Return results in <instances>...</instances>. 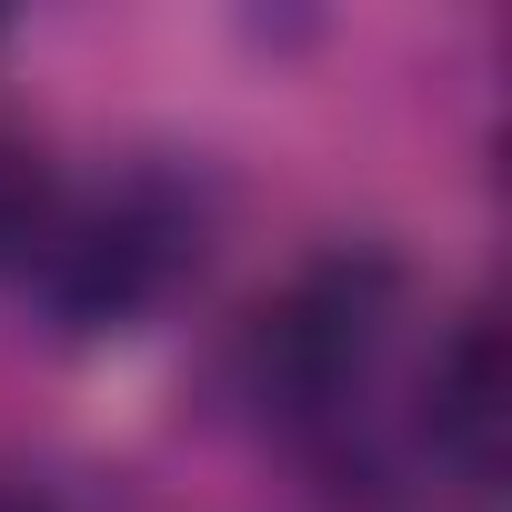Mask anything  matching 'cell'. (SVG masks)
<instances>
[{
  "label": "cell",
  "mask_w": 512,
  "mask_h": 512,
  "mask_svg": "<svg viewBox=\"0 0 512 512\" xmlns=\"http://www.w3.org/2000/svg\"><path fill=\"white\" fill-rule=\"evenodd\" d=\"M61 211H71V191H61L51 151L0 131V282H41L51 241H61Z\"/></svg>",
  "instance_id": "cell-1"
},
{
  "label": "cell",
  "mask_w": 512,
  "mask_h": 512,
  "mask_svg": "<svg viewBox=\"0 0 512 512\" xmlns=\"http://www.w3.org/2000/svg\"><path fill=\"white\" fill-rule=\"evenodd\" d=\"M0 512H21V502H0Z\"/></svg>",
  "instance_id": "cell-2"
}]
</instances>
